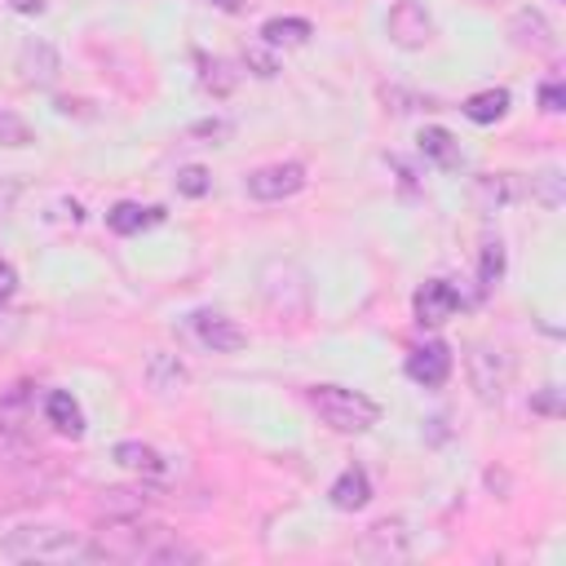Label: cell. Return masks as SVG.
<instances>
[{
  "instance_id": "obj_1",
  "label": "cell",
  "mask_w": 566,
  "mask_h": 566,
  "mask_svg": "<svg viewBox=\"0 0 566 566\" xmlns=\"http://www.w3.org/2000/svg\"><path fill=\"white\" fill-rule=\"evenodd\" d=\"M111 526H102V535L88 544V557H106V562H199V548L181 544L168 526L159 522H133V517H106Z\"/></svg>"
},
{
  "instance_id": "obj_2",
  "label": "cell",
  "mask_w": 566,
  "mask_h": 566,
  "mask_svg": "<svg viewBox=\"0 0 566 566\" xmlns=\"http://www.w3.org/2000/svg\"><path fill=\"white\" fill-rule=\"evenodd\" d=\"M305 398H310V407L318 411V420L332 424L336 433H363V429H371V424L380 420V407H376L367 394H358V389L314 385Z\"/></svg>"
},
{
  "instance_id": "obj_3",
  "label": "cell",
  "mask_w": 566,
  "mask_h": 566,
  "mask_svg": "<svg viewBox=\"0 0 566 566\" xmlns=\"http://www.w3.org/2000/svg\"><path fill=\"white\" fill-rule=\"evenodd\" d=\"M4 553L18 562H71V557H88V544H80L62 526H18L4 539Z\"/></svg>"
},
{
  "instance_id": "obj_4",
  "label": "cell",
  "mask_w": 566,
  "mask_h": 566,
  "mask_svg": "<svg viewBox=\"0 0 566 566\" xmlns=\"http://www.w3.org/2000/svg\"><path fill=\"white\" fill-rule=\"evenodd\" d=\"M261 292H265V305L279 318H287V323L305 318V310H310V287H305V279H301L296 265H270Z\"/></svg>"
},
{
  "instance_id": "obj_5",
  "label": "cell",
  "mask_w": 566,
  "mask_h": 566,
  "mask_svg": "<svg viewBox=\"0 0 566 566\" xmlns=\"http://www.w3.org/2000/svg\"><path fill=\"white\" fill-rule=\"evenodd\" d=\"M301 186H305V168H301L296 159H287V164H265V168H256V172L248 177V195L261 199V203L292 199Z\"/></svg>"
},
{
  "instance_id": "obj_6",
  "label": "cell",
  "mask_w": 566,
  "mask_h": 566,
  "mask_svg": "<svg viewBox=\"0 0 566 566\" xmlns=\"http://www.w3.org/2000/svg\"><path fill=\"white\" fill-rule=\"evenodd\" d=\"M385 31H389V40L398 49H424L433 40V22L416 0H398L389 9V18H385Z\"/></svg>"
},
{
  "instance_id": "obj_7",
  "label": "cell",
  "mask_w": 566,
  "mask_h": 566,
  "mask_svg": "<svg viewBox=\"0 0 566 566\" xmlns=\"http://www.w3.org/2000/svg\"><path fill=\"white\" fill-rule=\"evenodd\" d=\"M407 376H411L416 385H424V389L447 385V376H451V345H447V340H424V345H416V349L407 354Z\"/></svg>"
},
{
  "instance_id": "obj_8",
  "label": "cell",
  "mask_w": 566,
  "mask_h": 566,
  "mask_svg": "<svg viewBox=\"0 0 566 566\" xmlns=\"http://www.w3.org/2000/svg\"><path fill=\"white\" fill-rule=\"evenodd\" d=\"M469 376H473V389H478V398H482V402H495V398L504 394V380H509V363H504V354H500V349H486V345H478V349L469 354Z\"/></svg>"
},
{
  "instance_id": "obj_9",
  "label": "cell",
  "mask_w": 566,
  "mask_h": 566,
  "mask_svg": "<svg viewBox=\"0 0 566 566\" xmlns=\"http://www.w3.org/2000/svg\"><path fill=\"white\" fill-rule=\"evenodd\" d=\"M455 310H460V292H455L447 279H429V283L416 292V323H420V327H438V323H447Z\"/></svg>"
},
{
  "instance_id": "obj_10",
  "label": "cell",
  "mask_w": 566,
  "mask_h": 566,
  "mask_svg": "<svg viewBox=\"0 0 566 566\" xmlns=\"http://www.w3.org/2000/svg\"><path fill=\"white\" fill-rule=\"evenodd\" d=\"M195 332H199V340L212 349V354H234V349H243L248 345V332L234 323V318H226V314H195Z\"/></svg>"
},
{
  "instance_id": "obj_11",
  "label": "cell",
  "mask_w": 566,
  "mask_h": 566,
  "mask_svg": "<svg viewBox=\"0 0 566 566\" xmlns=\"http://www.w3.org/2000/svg\"><path fill=\"white\" fill-rule=\"evenodd\" d=\"M327 500H332L340 513H354V509H363V504L371 500V478H367L358 464H349V469L327 486Z\"/></svg>"
},
{
  "instance_id": "obj_12",
  "label": "cell",
  "mask_w": 566,
  "mask_h": 566,
  "mask_svg": "<svg viewBox=\"0 0 566 566\" xmlns=\"http://www.w3.org/2000/svg\"><path fill=\"white\" fill-rule=\"evenodd\" d=\"M159 221H164V208H159V203H133V199H124V203H115V208L106 212V226H111L115 234H137V230L159 226Z\"/></svg>"
},
{
  "instance_id": "obj_13",
  "label": "cell",
  "mask_w": 566,
  "mask_h": 566,
  "mask_svg": "<svg viewBox=\"0 0 566 566\" xmlns=\"http://www.w3.org/2000/svg\"><path fill=\"white\" fill-rule=\"evenodd\" d=\"M44 416H49V424H53L57 433H66V438H80V433H84V411H80V402H75L66 389H53V394L44 398Z\"/></svg>"
},
{
  "instance_id": "obj_14",
  "label": "cell",
  "mask_w": 566,
  "mask_h": 566,
  "mask_svg": "<svg viewBox=\"0 0 566 566\" xmlns=\"http://www.w3.org/2000/svg\"><path fill=\"white\" fill-rule=\"evenodd\" d=\"M115 464L119 469H133V473H146V478H164V455L155 451V447H146V442H115Z\"/></svg>"
},
{
  "instance_id": "obj_15",
  "label": "cell",
  "mask_w": 566,
  "mask_h": 566,
  "mask_svg": "<svg viewBox=\"0 0 566 566\" xmlns=\"http://www.w3.org/2000/svg\"><path fill=\"white\" fill-rule=\"evenodd\" d=\"M363 553L376 557V562H389V557H407V539H402V526L398 522H376L363 539Z\"/></svg>"
},
{
  "instance_id": "obj_16",
  "label": "cell",
  "mask_w": 566,
  "mask_h": 566,
  "mask_svg": "<svg viewBox=\"0 0 566 566\" xmlns=\"http://www.w3.org/2000/svg\"><path fill=\"white\" fill-rule=\"evenodd\" d=\"M420 155L424 159H433L438 168H455L460 164V146H455V137L447 133V128H438V124H429V128H420Z\"/></svg>"
},
{
  "instance_id": "obj_17",
  "label": "cell",
  "mask_w": 566,
  "mask_h": 566,
  "mask_svg": "<svg viewBox=\"0 0 566 566\" xmlns=\"http://www.w3.org/2000/svg\"><path fill=\"white\" fill-rule=\"evenodd\" d=\"M460 111H464L473 124H495V119L509 111V93H504V88H482V93H473Z\"/></svg>"
},
{
  "instance_id": "obj_18",
  "label": "cell",
  "mask_w": 566,
  "mask_h": 566,
  "mask_svg": "<svg viewBox=\"0 0 566 566\" xmlns=\"http://www.w3.org/2000/svg\"><path fill=\"white\" fill-rule=\"evenodd\" d=\"M146 504H150V495H146V491H128V486H111V491H102V500H97V509H102L106 517H137Z\"/></svg>"
},
{
  "instance_id": "obj_19",
  "label": "cell",
  "mask_w": 566,
  "mask_h": 566,
  "mask_svg": "<svg viewBox=\"0 0 566 566\" xmlns=\"http://www.w3.org/2000/svg\"><path fill=\"white\" fill-rule=\"evenodd\" d=\"M261 40L265 44H305L310 40V22L305 18H270L261 27Z\"/></svg>"
},
{
  "instance_id": "obj_20",
  "label": "cell",
  "mask_w": 566,
  "mask_h": 566,
  "mask_svg": "<svg viewBox=\"0 0 566 566\" xmlns=\"http://www.w3.org/2000/svg\"><path fill=\"white\" fill-rule=\"evenodd\" d=\"M522 195V186H517V177L513 172H486V177H478V199H486V203H513Z\"/></svg>"
},
{
  "instance_id": "obj_21",
  "label": "cell",
  "mask_w": 566,
  "mask_h": 566,
  "mask_svg": "<svg viewBox=\"0 0 566 566\" xmlns=\"http://www.w3.org/2000/svg\"><path fill=\"white\" fill-rule=\"evenodd\" d=\"M513 31H517V44H535V49H553V31L539 13H517L513 18Z\"/></svg>"
},
{
  "instance_id": "obj_22",
  "label": "cell",
  "mask_w": 566,
  "mask_h": 566,
  "mask_svg": "<svg viewBox=\"0 0 566 566\" xmlns=\"http://www.w3.org/2000/svg\"><path fill=\"white\" fill-rule=\"evenodd\" d=\"M181 380H186V367H181L177 358L150 354V385H155V389H177Z\"/></svg>"
},
{
  "instance_id": "obj_23",
  "label": "cell",
  "mask_w": 566,
  "mask_h": 566,
  "mask_svg": "<svg viewBox=\"0 0 566 566\" xmlns=\"http://www.w3.org/2000/svg\"><path fill=\"white\" fill-rule=\"evenodd\" d=\"M500 274H504V248H500V239H486V243H482V265H478V279H482V287H491Z\"/></svg>"
},
{
  "instance_id": "obj_24",
  "label": "cell",
  "mask_w": 566,
  "mask_h": 566,
  "mask_svg": "<svg viewBox=\"0 0 566 566\" xmlns=\"http://www.w3.org/2000/svg\"><path fill=\"white\" fill-rule=\"evenodd\" d=\"M31 124L18 119L13 111H0V146H31Z\"/></svg>"
},
{
  "instance_id": "obj_25",
  "label": "cell",
  "mask_w": 566,
  "mask_h": 566,
  "mask_svg": "<svg viewBox=\"0 0 566 566\" xmlns=\"http://www.w3.org/2000/svg\"><path fill=\"white\" fill-rule=\"evenodd\" d=\"M199 62H203V88L217 93V97H226L234 88V71L226 62H208V57H199Z\"/></svg>"
},
{
  "instance_id": "obj_26",
  "label": "cell",
  "mask_w": 566,
  "mask_h": 566,
  "mask_svg": "<svg viewBox=\"0 0 566 566\" xmlns=\"http://www.w3.org/2000/svg\"><path fill=\"white\" fill-rule=\"evenodd\" d=\"M208 186H212V177H208L199 164H190V168H181V172H177V190H181V195H190V199L208 195Z\"/></svg>"
},
{
  "instance_id": "obj_27",
  "label": "cell",
  "mask_w": 566,
  "mask_h": 566,
  "mask_svg": "<svg viewBox=\"0 0 566 566\" xmlns=\"http://www.w3.org/2000/svg\"><path fill=\"white\" fill-rule=\"evenodd\" d=\"M539 106H544L548 115L566 111V88H562V80H544V84H539Z\"/></svg>"
},
{
  "instance_id": "obj_28",
  "label": "cell",
  "mask_w": 566,
  "mask_h": 566,
  "mask_svg": "<svg viewBox=\"0 0 566 566\" xmlns=\"http://www.w3.org/2000/svg\"><path fill=\"white\" fill-rule=\"evenodd\" d=\"M248 62H252V66H256V75H265V80L279 71V66H274V57H270L265 49H248Z\"/></svg>"
},
{
  "instance_id": "obj_29",
  "label": "cell",
  "mask_w": 566,
  "mask_h": 566,
  "mask_svg": "<svg viewBox=\"0 0 566 566\" xmlns=\"http://www.w3.org/2000/svg\"><path fill=\"white\" fill-rule=\"evenodd\" d=\"M18 292V270L9 261H0V301H9Z\"/></svg>"
},
{
  "instance_id": "obj_30",
  "label": "cell",
  "mask_w": 566,
  "mask_h": 566,
  "mask_svg": "<svg viewBox=\"0 0 566 566\" xmlns=\"http://www.w3.org/2000/svg\"><path fill=\"white\" fill-rule=\"evenodd\" d=\"M190 133H195V137H226L230 124H226V119H203V124H195Z\"/></svg>"
},
{
  "instance_id": "obj_31",
  "label": "cell",
  "mask_w": 566,
  "mask_h": 566,
  "mask_svg": "<svg viewBox=\"0 0 566 566\" xmlns=\"http://www.w3.org/2000/svg\"><path fill=\"white\" fill-rule=\"evenodd\" d=\"M539 181H544V190H539V199H544V203H548V208H553V203H557V199H562V195H557V181H562V177H557V172H553V168H548V172H539Z\"/></svg>"
},
{
  "instance_id": "obj_32",
  "label": "cell",
  "mask_w": 566,
  "mask_h": 566,
  "mask_svg": "<svg viewBox=\"0 0 566 566\" xmlns=\"http://www.w3.org/2000/svg\"><path fill=\"white\" fill-rule=\"evenodd\" d=\"M18 13H44V0H9Z\"/></svg>"
},
{
  "instance_id": "obj_33",
  "label": "cell",
  "mask_w": 566,
  "mask_h": 566,
  "mask_svg": "<svg viewBox=\"0 0 566 566\" xmlns=\"http://www.w3.org/2000/svg\"><path fill=\"white\" fill-rule=\"evenodd\" d=\"M212 4L226 9V13H239V9H243V0H212Z\"/></svg>"
}]
</instances>
